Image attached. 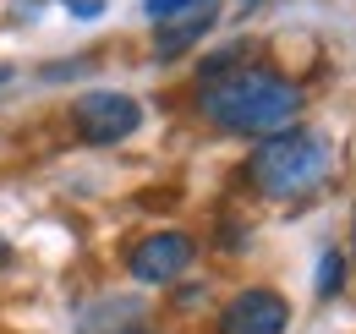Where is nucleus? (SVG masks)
Here are the masks:
<instances>
[{
  "mask_svg": "<svg viewBox=\"0 0 356 334\" xmlns=\"http://www.w3.org/2000/svg\"><path fill=\"white\" fill-rule=\"evenodd\" d=\"M197 110L209 121L230 132V137H274L291 132L302 116V88L285 83L268 66H241V72H214L209 83L197 88Z\"/></svg>",
  "mask_w": 356,
  "mask_h": 334,
  "instance_id": "obj_1",
  "label": "nucleus"
},
{
  "mask_svg": "<svg viewBox=\"0 0 356 334\" xmlns=\"http://www.w3.org/2000/svg\"><path fill=\"white\" fill-rule=\"evenodd\" d=\"M329 170H334V148L318 132L291 126V132H274L258 143V154L247 159V181L274 203H302L329 181Z\"/></svg>",
  "mask_w": 356,
  "mask_h": 334,
  "instance_id": "obj_2",
  "label": "nucleus"
},
{
  "mask_svg": "<svg viewBox=\"0 0 356 334\" xmlns=\"http://www.w3.org/2000/svg\"><path fill=\"white\" fill-rule=\"evenodd\" d=\"M72 121H77V137L93 143V148H110V143H127L137 126H143V104L132 93H115V88H99V93H83L72 104Z\"/></svg>",
  "mask_w": 356,
  "mask_h": 334,
  "instance_id": "obj_3",
  "label": "nucleus"
},
{
  "mask_svg": "<svg viewBox=\"0 0 356 334\" xmlns=\"http://www.w3.org/2000/svg\"><path fill=\"white\" fill-rule=\"evenodd\" d=\"M192 263H197V241H192L186 230H159V236L137 241L132 257H127L132 280H143V285H170V280H181Z\"/></svg>",
  "mask_w": 356,
  "mask_h": 334,
  "instance_id": "obj_4",
  "label": "nucleus"
},
{
  "mask_svg": "<svg viewBox=\"0 0 356 334\" xmlns=\"http://www.w3.org/2000/svg\"><path fill=\"white\" fill-rule=\"evenodd\" d=\"M285 324H291V307H285V296L268 291V285L241 291L220 312V334H285Z\"/></svg>",
  "mask_w": 356,
  "mask_h": 334,
  "instance_id": "obj_5",
  "label": "nucleus"
},
{
  "mask_svg": "<svg viewBox=\"0 0 356 334\" xmlns=\"http://www.w3.org/2000/svg\"><path fill=\"white\" fill-rule=\"evenodd\" d=\"M209 22H214V0H203V6H192L186 17H176V22L154 39V55H159V61H176L181 49H192V44L203 39V28H209Z\"/></svg>",
  "mask_w": 356,
  "mask_h": 334,
  "instance_id": "obj_6",
  "label": "nucleus"
},
{
  "mask_svg": "<svg viewBox=\"0 0 356 334\" xmlns=\"http://www.w3.org/2000/svg\"><path fill=\"white\" fill-rule=\"evenodd\" d=\"M340 285H346V252H323V257H318V274H312V296H323V301H329V296H340Z\"/></svg>",
  "mask_w": 356,
  "mask_h": 334,
  "instance_id": "obj_7",
  "label": "nucleus"
},
{
  "mask_svg": "<svg viewBox=\"0 0 356 334\" xmlns=\"http://www.w3.org/2000/svg\"><path fill=\"white\" fill-rule=\"evenodd\" d=\"M192 6H203V0H148V17L154 22H176L181 11H192Z\"/></svg>",
  "mask_w": 356,
  "mask_h": 334,
  "instance_id": "obj_8",
  "label": "nucleus"
},
{
  "mask_svg": "<svg viewBox=\"0 0 356 334\" xmlns=\"http://www.w3.org/2000/svg\"><path fill=\"white\" fill-rule=\"evenodd\" d=\"M60 6H66L72 17H99V11H104V0H60Z\"/></svg>",
  "mask_w": 356,
  "mask_h": 334,
  "instance_id": "obj_9",
  "label": "nucleus"
},
{
  "mask_svg": "<svg viewBox=\"0 0 356 334\" xmlns=\"http://www.w3.org/2000/svg\"><path fill=\"white\" fill-rule=\"evenodd\" d=\"M6 263H11V247H6V236H0V269H6Z\"/></svg>",
  "mask_w": 356,
  "mask_h": 334,
  "instance_id": "obj_10",
  "label": "nucleus"
},
{
  "mask_svg": "<svg viewBox=\"0 0 356 334\" xmlns=\"http://www.w3.org/2000/svg\"><path fill=\"white\" fill-rule=\"evenodd\" d=\"M351 252H356V225H351Z\"/></svg>",
  "mask_w": 356,
  "mask_h": 334,
  "instance_id": "obj_11",
  "label": "nucleus"
}]
</instances>
